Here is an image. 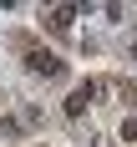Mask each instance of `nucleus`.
Segmentation results:
<instances>
[{
  "mask_svg": "<svg viewBox=\"0 0 137 147\" xmlns=\"http://www.w3.org/2000/svg\"><path fill=\"white\" fill-rule=\"evenodd\" d=\"M91 96H97V81H86V86H76L71 96H66V112H71V117H81V112H86V102Z\"/></svg>",
  "mask_w": 137,
  "mask_h": 147,
  "instance_id": "obj_1",
  "label": "nucleus"
},
{
  "mask_svg": "<svg viewBox=\"0 0 137 147\" xmlns=\"http://www.w3.org/2000/svg\"><path fill=\"white\" fill-rule=\"evenodd\" d=\"M30 71H41V76H56V71H61V61L51 56V51H30Z\"/></svg>",
  "mask_w": 137,
  "mask_h": 147,
  "instance_id": "obj_2",
  "label": "nucleus"
},
{
  "mask_svg": "<svg viewBox=\"0 0 137 147\" xmlns=\"http://www.w3.org/2000/svg\"><path fill=\"white\" fill-rule=\"evenodd\" d=\"M46 20H51V26H56V30H66V26H71V20H76V5H56V10L46 15Z\"/></svg>",
  "mask_w": 137,
  "mask_h": 147,
  "instance_id": "obj_3",
  "label": "nucleus"
}]
</instances>
